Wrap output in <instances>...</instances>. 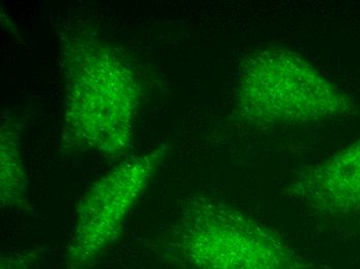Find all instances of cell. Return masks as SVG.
<instances>
[{"label":"cell","mask_w":360,"mask_h":269,"mask_svg":"<svg viewBox=\"0 0 360 269\" xmlns=\"http://www.w3.org/2000/svg\"><path fill=\"white\" fill-rule=\"evenodd\" d=\"M288 192L324 214H345L359 209L360 139L323 163L300 171Z\"/></svg>","instance_id":"5b68a950"},{"label":"cell","mask_w":360,"mask_h":269,"mask_svg":"<svg viewBox=\"0 0 360 269\" xmlns=\"http://www.w3.org/2000/svg\"><path fill=\"white\" fill-rule=\"evenodd\" d=\"M59 39L65 78L61 150L126 157L133 147L142 103L137 74L92 30L63 29Z\"/></svg>","instance_id":"6da1fadb"},{"label":"cell","mask_w":360,"mask_h":269,"mask_svg":"<svg viewBox=\"0 0 360 269\" xmlns=\"http://www.w3.org/2000/svg\"><path fill=\"white\" fill-rule=\"evenodd\" d=\"M167 251L188 269H307L306 258L276 232L217 199L186 204Z\"/></svg>","instance_id":"7a4b0ae2"},{"label":"cell","mask_w":360,"mask_h":269,"mask_svg":"<svg viewBox=\"0 0 360 269\" xmlns=\"http://www.w3.org/2000/svg\"><path fill=\"white\" fill-rule=\"evenodd\" d=\"M165 144L126 157L96 179L81 198L67 244L65 269H90L111 248L129 214L168 155Z\"/></svg>","instance_id":"277c9868"},{"label":"cell","mask_w":360,"mask_h":269,"mask_svg":"<svg viewBox=\"0 0 360 269\" xmlns=\"http://www.w3.org/2000/svg\"><path fill=\"white\" fill-rule=\"evenodd\" d=\"M27 192V175L16 120L4 114L0 129V202L2 209L21 206Z\"/></svg>","instance_id":"8992f818"},{"label":"cell","mask_w":360,"mask_h":269,"mask_svg":"<svg viewBox=\"0 0 360 269\" xmlns=\"http://www.w3.org/2000/svg\"><path fill=\"white\" fill-rule=\"evenodd\" d=\"M350 98L295 52L266 48L241 63L235 111L258 126L333 119L352 110Z\"/></svg>","instance_id":"3957f363"},{"label":"cell","mask_w":360,"mask_h":269,"mask_svg":"<svg viewBox=\"0 0 360 269\" xmlns=\"http://www.w3.org/2000/svg\"><path fill=\"white\" fill-rule=\"evenodd\" d=\"M39 250H27L2 256L0 269H34L41 257Z\"/></svg>","instance_id":"52a82bcc"}]
</instances>
